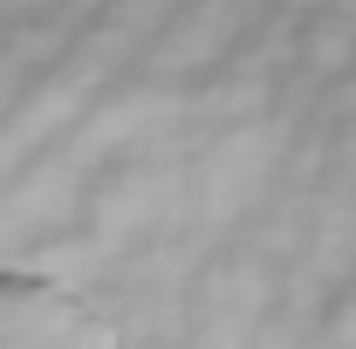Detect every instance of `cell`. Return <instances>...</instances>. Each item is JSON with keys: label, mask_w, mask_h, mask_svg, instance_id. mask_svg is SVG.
Wrapping results in <instances>:
<instances>
[{"label": "cell", "mask_w": 356, "mask_h": 349, "mask_svg": "<svg viewBox=\"0 0 356 349\" xmlns=\"http://www.w3.org/2000/svg\"><path fill=\"white\" fill-rule=\"evenodd\" d=\"M0 349H124L110 315L35 267H0Z\"/></svg>", "instance_id": "obj_1"}]
</instances>
